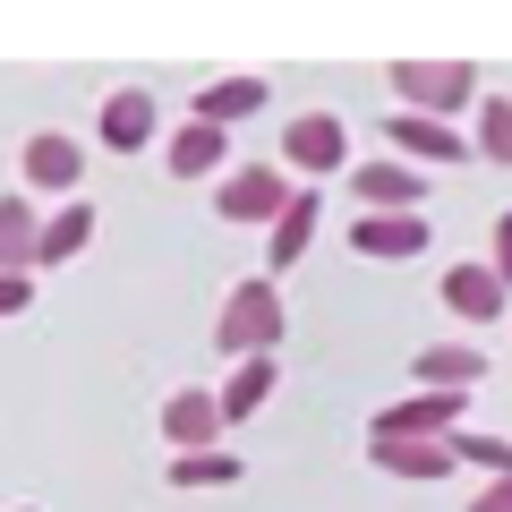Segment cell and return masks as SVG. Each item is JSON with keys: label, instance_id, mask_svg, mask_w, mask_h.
<instances>
[{"label": "cell", "instance_id": "6da1fadb", "mask_svg": "<svg viewBox=\"0 0 512 512\" xmlns=\"http://www.w3.org/2000/svg\"><path fill=\"white\" fill-rule=\"evenodd\" d=\"M274 342H282V291L256 274V282H239V291L222 299L214 350H222V359H274Z\"/></svg>", "mask_w": 512, "mask_h": 512}, {"label": "cell", "instance_id": "7a4b0ae2", "mask_svg": "<svg viewBox=\"0 0 512 512\" xmlns=\"http://www.w3.org/2000/svg\"><path fill=\"white\" fill-rule=\"evenodd\" d=\"M393 94L419 120H453V111L478 103V69L470 60H393Z\"/></svg>", "mask_w": 512, "mask_h": 512}, {"label": "cell", "instance_id": "3957f363", "mask_svg": "<svg viewBox=\"0 0 512 512\" xmlns=\"http://www.w3.org/2000/svg\"><path fill=\"white\" fill-rule=\"evenodd\" d=\"M282 163L308 171V180L342 171V163H350V128H342V111H299V120L282 128Z\"/></svg>", "mask_w": 512, "mask_h": 512}, {"label": "cell", "instance_id": "277c9868", "mask_svg": "<svg viewBox=\"0 0 512 512\" xmlns=\"http://www.w3.org/2000/svg\"><path fill=\"white\" fill-rule=\"evenodd\" d=\"M18 171H26V188L77 197V180H86V146H77L69 128H35V137H26V154H18Z\"/></svg>", "mask_w": 512, "mask_h": 512}, {"label": "cell", "instance_id": "5b68a950", "mask_svg": "<svg viewBox=\"0 0 512 512\" xmlns=\"http://www.w3.org/2000/svg\"><path fill=\"white\" fill-rule=\"evenodd\" d=\"M461 427V393H410V402L376 410V444H427Z\"/></svg>", "mask_w": 512, "mask_h": 512}, {"label": "cell", "instance_id": "8992f818", "mask_svg": "<svg viewBox=\"0 0 512 512\" xmlns=\"http://www.w3.org/2000/svg\"><path fill=\"white\" fill-rule=\"evenodd\" d=\"M282 205H291V180H282L274 163H248V171H231V180H222L214 214H222V222H274Z\"/></svg>", "mask_w": 512, "mask_h": 512}, {"label": "cell", "instance_id": "52a82bcc", "mask_svg": "<svg viewBox=\"0 0 512 512\" xmlns=\"http://www.w3.org/2000/svg\"><path fill=\"white\" fill-rule=\"evenodd\" d=\"M350 197H359V214H419L427 171H410V163H359V171H350Z\"/></svg>", "mask_w": 512, "mask_h": 512}, {"label": "cell", "instance_id": "ba28073f", "mask_svg": "<svg viewBox=\"0 0 512 512\" xmlns=\"http://www.w3.org/2000/svg\"><path fill=\"white\" fill-rule=\"evenodd\" d=\"M427 239H436L427 214H359V222H350V248L376 256V265H402V256H419Z\"/></svg>", "mask_w": 512, "mask_h": 512}, {"label": "cell", "instance_id": "9c48e42d", "mask_svg": "<svg viewBox=\"0 0 512 512\" xmlns=\"http://www.w3.org/2000/svg\"><path fill=\"white\" fill-rule=\"evenodd\" d=\"M384 137H393V163H461V154H470V137H461L453 120H419V111H393V120H384Z\"/></svg>", "mask_w": 512, "mask_h": 512}, {"label": "cell", "instance_id": "30bf717a", "mask_svg": "<svg viewBox=\"0 0 512 512\" xmlns=\"http://www.w3.org/2000/svg\"><path fill=\"white\" fill-rule=\"evenodd\" d=\"M410 376H419V393H461V402H470V384L487 376V350L436 342V350H419V359H410Z\"/></svg>", "mask_w": 512, "mask_h": 512}, {"label": "cell", "instance_id": "8fae6325", "mask_svg": "<svg viewBox=\"0 0 512 512\" xmlns=\"http://www.w3.org/2000/svg\"><path fill=\"white\" fill-rule=\"evenodd\" d=\"M316 222H325V197H316V188H291V205H282V214L265 222V231H274V239H265V256H274V274H282V265H299V256H308ZM274 274H265V282H274Z\"/></svg>", "mask_w": 512, "mask_h": 512}, {"label": "cell", "instance_id": "7c38bea8", "mask_svg": "<svg viewBox=\"0 0 512 512\" xmlns=\"http://www.w3.org/2000/svg\"><path fill=\"white\" fill-rule=\"evenodd\" d=\"M163 436L180 444V453H214L222 444V419H214V393H205V384H188V393L163 402Z\"/></svg>", "mask_w": 512, "mask_h": 512}, {"label": "cell", "instance_id": "4fadbf2b", "mask_svg": "<svg viewBox=\"0 0 512 512\" xmlns=\"http://www.w3.org/2000/svg\"><path fill=\"white\" fill-rule=\"evenodd\" d=\"M103 146L111 154H146L154 146V94L146 86H128V94H111V103H103Z\"/></svg>", "mask_w": 512, "mask_h": 512}, {"label": "cell", "instance_id": "5bb4252c", "mask_svg": "<svg viewBox=\"0 0 512 512\" xmlns=\"http://www.w3.org/2000/svg\"><path fill=\"white\" fill-rule=\"evenodd\" d=\"M265 103H274V86H265V77H214V86L197 94V111H188V120L231 128V120H248V111H265Z\"/></svg>", "mask_w": 512, "mask_h": 512}, {"label": "cell", "instance_id": "9a60e30c", "mask_svg": "<svg viewBox=\"0 0 512 512\" xmlns=\"http://www.w3.org/2000/svg\"><path fill=\"white\" fill-rule=\"evenodd\" d=\"M367 461H376V470H393V478H410V487H436V478L461 470L453 444H367Z\"/></svg>", "mask_w": 512, "mask_h": 512}, {"label": "cell", "instance_id": "2e32d148", "mask_svg": "<svg viewBox=\"0 0 512 512\" xmlns=\"http://www.w3.org/2000/svg\"><path fill=\"white\" fill-rule=\"evenodd\" d=\"M444 308L470 316V325H495V316H504V282H495L487 265H453V274H444Z\"/></svg>", "mask_w": 512, "mask_h": 512}, {"label": "cell", "instance_id": "e0dca14e", "mask_svg": "<svg viewBox=\"0 0 512 512\" xmlns=\"http://www.w3.org/2000/svg\"><path fill=\"white\" fill-rule=\"evenodd\" d=\"M86 239H94V205H86V197H69L52 222H35V265H69Z\"/></svg>", "mask_w": 512, "mask_h": 512}, {"label": "cell", "instance_id": "ac0fdd59", "mask_svg": "<svg viewBox=\"0 0 512 512\" xmlns=\"http://www.w3.org/2000/svg\"><path fill=\"white\" fill-rule=\"evenodd\" d=\"M265 393H274V359H239V367H231V384L214 393V419H222V427L256 419V410H265Z\"/></svg>", "mask_w": 512, "mask_h": 512}, {"label": "cell", "instance_id": "d6986e66", "mask_svg": "<svg viewBox=\"0 0 512 512\" xmlns=\"http://www.w3.org/2000/svg\"><path fill=\"white\" fill-rule=\"evenodd\" d=\"M222 154H231V128L188 120L180 137H171V171H180V180H205V171H222Z\"/></svg>", "mask_w": 512, "mask_h": 512}, {"label": "cell", "instance_id": "ffe728a7", "mask_svg": "<svg viewBox=\"0 0 512 512\" xmlns=\"http://www.w3.org/2000/svg\"><path fill=\"white\" fill-rule=\"evenodd\" d=\"M239 478H248V461L239 453H171V487H239Z\"/></svg>", "mask_w": 512, "mask_h": 512}, {"label": "cell", "instance_id": "44dd1931", "mask_svg": "<svg viewBox=\"0 0 512 512\" xmlns=\"http://www.w3.org/2000/svg\"><path fill=\"white\" fill-rule=\"evenodd\" d=\"M35 265V214L18 197H0V274H26Z\"/></svg>", "mask_w": 512, "mask_h": 512}, {"label": "cell", "instance_id": "7402d4cb", "mask_svg": "<svg viewBox=\"0 0 512 512\" xmlns=\"http://www.w3.org/2000/svg\"><path fill=\"white\" fill-rule=\"evenodd\" d=\"M453 461H470V470H495V478H512V436H470V427H453Z\"/></svg>", "mask_w": 512, "mask_h": 512}, {"label": "cell", "instance_id": "603a6c76", "mask_svg": "<svg viewBox=\"0 0 512 512\" xmlns=\"http://www.w3.org/2000/svg\"><path fill=\"white\" fill-rule=\"evenodd\" d=\"M478 154H487V163H512V103L504 94L478 103Z\"/></svg>", "mask_w": 512, "mask_h": 512}, {"label": "cell", "instance_id": "cb8c5ba5", "mask_svg": "<svg viewBox=\"0 0 512 512\" xmlns=\"http://www.w3.org/2000/svg\"><path fill=\"white\" fill-rule=\"evenodd\" d=\"M495 282H504V299H512V214H495V265H487Z\"/></svg>", "mask_w": 512, "mask_h": 512}, {"label": "cell", "instance_id": "d4e9b609", "mask_svg": "<svg viewBox=\"0 0 512 512\" xmlns=\"http://www.w3.org/2000/svg\"><path fill=\"white\" fill-rule=\"evenodd\" d=\"M18 308H35V282H26V274H0V316H18Z\"/></svg>", "mask_w": 512, "mask_h": 512}, {"label": "cell", "instance_id": "484cf974", "mask_svg": "<svg viewBox=\"0 0 512 512\" xmlns=\"http://www.w3.org/2000/svg\"><path fill=\"white\" fill-rule=\"evenodd\" d=\"M470 512H512V478H487V487H478V504Z\"/></svg>", "mask_w": 512, "mask_h": 512}]
</instances>
